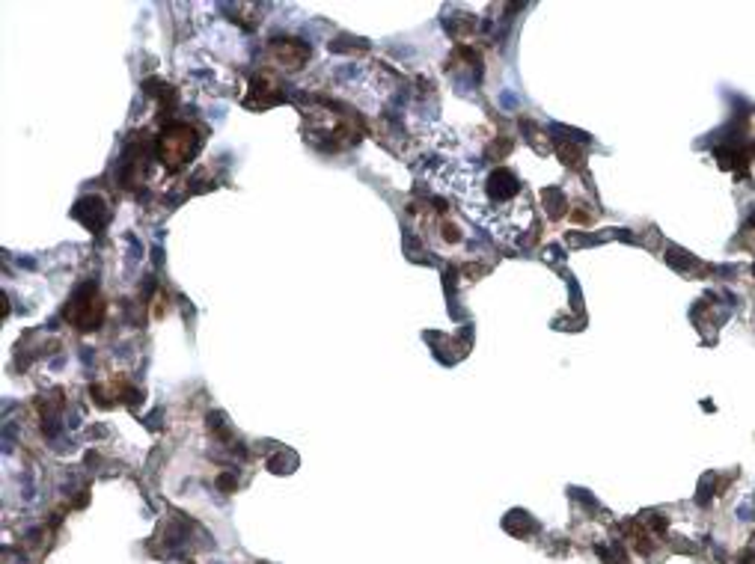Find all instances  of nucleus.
I'll use <instances>...</instances> for the list:
<instances>
[{"instance_id":"1","label":"nucleus","mask_w":755,"mask_h":564,"mask_svg":"<svg viewBox=\"0 0 755 564\" xmlns=\"http://www.w3.org/2000/svg\"><path fill=\"white\" fill-rule=\"evenodd\" d=\"M194 146H197L194 131L185 128V126H176V128L167 131L164 143H161V155H167V164L176 167V164H181V161H188Z\"/></svg>"}]
</instances>
